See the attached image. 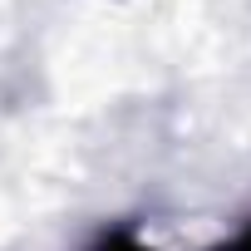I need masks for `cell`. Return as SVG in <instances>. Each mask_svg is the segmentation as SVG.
<instances>
[{
  "instance_id": "obj_1",
  "label": "cell",
  "mask_w": 251,
  "mask_h": 251,
  "mask_svg": "<svg viewBox=\"0 0 251 251\" xmlns=\"http://www.w3.org/2000/svg\"><path fill=\"white\" fill-rule=\"evenodd\" d=\"M89 251H148L138 236H128V231H108V236H99Z\"/></svg>"
},
{
  "instance_id": "obj_2",
  "label": "cell",
  "mask_w": 251,
  "mask_h": 251,
  "mask_svg": "<svg viewBox=\"0 0 251 251\" xmlns=\"http://www.w3.org/2000/svg\"><path fill=\"white\" fill-rule=\"evenodd\" d=\"M226 251H251V226H246V231H241V236H236V241H231Z\"/></svg>"
}]
</instances>
